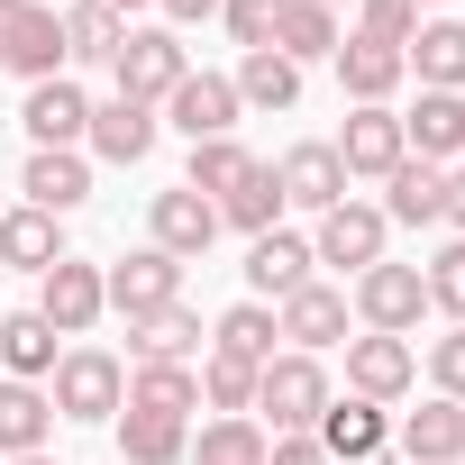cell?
<instances>
[{"label":"cell","mask_w":465,"mask_h":465,"mask_svg":"<svg viewBox=\"0 0 465 465\" xmlns=\"http://www.w3.org/2000/svg\"><path fill=\"white\" fill-rule=\"evenodd\" d=\"M338 392H329V365L320 356H274V365H256V420L274 429V438H302V429H320V411H329Z\"/></svg>","instance_id":"6da1fadb"},{"label":"cell","mask_w":465,"mask_h":465,"mask_svg":"<svg viewBox=\"0 0 465 465\" xmlns=\"http://www.w3.org/2000/svg\"><path fill=\"white\" fill-rule=\"evenodd\" d=\"M46 401H55V420H119L128 365H119L110 347H64L55 374H46Z\"/></svg>","instance_id":"7a4b0ae2"},{"label":"cell","mask_w":465,"mask_h":465,"mask_svg":"<svg viewBox=\"0 0 465 465\" xmlns=\"http://www.w3.org/2000/svg\"><path fill=\"white\" fill-rule=\"evenodd\" d=\"M110 74H119V101L164 110V101H173V83L192 74V55H183V37H173V28H128V46L110 55Z\"/></svg>","instance_id":"3957f363"},{"label":"cell","mask_w":465,"mask_h":465,"mask_svg":"<svg viewBox=\"0 0 465 465\" xmlns=\"http://www.w3.org/2000/svg\"><path fill=\"white\" fill-rule=\"evenodd\" d=\"M101 292H110V311H119V320H155V311H173V302H183V265H173L164 247H137V256L101 265Z\"/></svg>","instance_id":"277c9868"},{"label":"cell","mask_w":465,"mask_h":465,"mask_svg":"<svg viewBox=\"0 0 465 465\" xmlns=\"http://www.w3.org/2000/svg\"><path fill=\"white\" fill-rule=\"evenodd\" d=\"M365 329H383V338H411L420 329V311H429V283H420V265H365L356 274V302H347Z\"/></svg>","instance_id":"5b68a950"},{"label":"cell","mask_w":465,"mask_h":465,"mask_svg":"<svg viewBox=\"0 0 465 465\" xmlns=\"http://www.w3.org/2000/svg\"><path fill=\"white\" fill-rule=\"evenodd\" d=\"M383 238H392V219H383L374 201H338V210H320V228H311V265L365 274V265H383Z\"/></svg>","instance_id":"8992f818"},{"label":"cell","mask_w":465,"mask_h":465,"mask_svg":"<svg viewBox=\"0 0 465 465\" xmlns=\"http://www.w3.org/2000/svg\"><path fill=\"white\" fill-rule=\"evenodd\" d=\"M101 311H110V292H101V265L64 256V265H46V274H37V320H46L55 338H83Z\"/></svg>","instance_id":"52a82bcc"},{"label":"cell","mask_w":465,"mask_h":465,"mask_svg":"<svg viewBox=\"0 0 465 465\" xmlns=\"http://www.w3.org/2000/svg\"><path fill=\"white\" fill-rule=\"evenodd\" d=\"M210 238H219V210H210L192 183H173V192H155V201H146V247H164L173 265L210 256Z\"/></svg>","instance_id":"ba28073f"},{"label":"cell","mask_w":465,"mask_h":465,"mask_svg":"<svg viewBox=\"0 0 465 465\" xmlns=\"http://www.w3.org/2000/svg\"><path fill=\"white\" fill-rule=\"evenodd\" d=\"M19 201H28V210H46V219L83 210V201H92V155H83V146H28Z\"/></svg>","instance_id":"9c48e42d"},{"label":"cell","mask_w":465,"mask_h":465,"mask_svg":"<svg viewBox=\"0 0 465 465\" xmlns=\"http://www.w3.org/2000/svg\"><path fill=\"white\" fill-rule=\"evenodd\" d=\"M347 320H356V311H347V292H338V283H320V274H311V283H302L292 302H274V329L292 338V356L347 347Z\"/></svg>","instance_id":"30bf717a"},{"label":"cell","mask_w":465,"mask_h":465,"mask_svg":"<svg viewBox=\"0 0 465 465\" xmlns=\"http://www.w3.org/2000/svg\"><path fill=\"white\" fill-rule=\"evenodd\" d=\"M411 383H420V356H411V338H383V329L347 338V392H356V401H401Z\"/></svg>","instance_id":"8fae6325"},{"label":"cell","mask_w":465,"mask_h":465,"mask_svg":"<svg viewBox=\"0 0 465 465\" xmlns=\"http://www.w3.org/2000/svg\"><path fill=\"white\" fill-rule=\"evenodd\" d=\"M338 92L356 101V110H392V92L411 83V64H401V46H365V37H338Z\"/></svg>","instance_id":"7c38bea8"},{"label":"cell","mask_w":465,"mask_h":465,"mask_svg":"<svg viewBox=\"0 0 465 465\" xmlns=\"http://www.w3.org/2000/svg\"><path fill=\"white\" fill-rule=\"evenodd\" d=\"M274 183H283V210H338V201H347V164H338L329 137H302V146L274 164Z\"/></svg>","instance_id":"4fadbf2b"},{"label":"cell","mask_w":465,"mask_h":465,"mask_svg":"<svg viewBox=\"0 0 465 465\" xmlns=\"http://www.w3.org/2000/svg\"><path fill=\"white\" fill-rule=\"evenodd\" d=\"M164 119L201 146V137H238V83L228 74H183L173 83V101H164Z\"/></svg>","instance_id":"5bb4252c"},{"label":"cell","mask_w":465,"mask_h":465,"mask_svg":"<svg viewBox=\"0 0 465 465\" xmlns=\"http://www.w3.org/2000/svg\"><path fill=\"white\" fill-rule=\"evenodd\" d=\"M302 283H311V238H292V228L247 238V302H292Z\"/></svg>","instance_id":"9a60e30c"},{"label":"cell","mask_w":465,"mask_h":465,"mask_svg":"<svg viewBox=\"0 0 465 465\" xmlns=\"http://www.w3.org/2000/svg\"><path fill=\"white\" fill-rule=\"evenodd\" d=\"M19 128H28V146H83V128H92V101H83V83H28V101H19Z\"/></svg>","instance_id":"2e32d148"},{"label":"cell","mask_w":465,"mask_h":465,"mask_svg":"<svg viewBox=\"0 0 465 465\" xmlns=\"http://www.w3.org/2000/svg\"><path fill=\"white\" fill-rule=\"evenodd\" d=\"M329 146H338L347 183H356V173H365V183H383V173H392V164L411 155V146H401V119H392V110H347V128H338Z\"/></svg>","instance_id":"e0dca14e"},{"label":"cell","mask_w":465,"mask_h":465,"mask_svg":"<svg viewBox=\"0 0 465 465\" xmlns=\"http://www.w3.org/2000/svg\"><path fill=\"white\" fill-rule=\"evenodd\" d=\"M83 146H92L101 164H146V155H155V110H146V101H92Z\"/></svg>","instance_id":"ac0fdd59"},{"label":"cell","mask_w":465,"mask_h":465,"mask_svg":"<svg viewBox=\"0 0 465 465\" xmlns=\"http://www.w3.org/2000/svg\"><path fill=\"white\" fill-rule=\"evenodd\" d=\"M383 219H392V228H438V219H447V164L401 155V164L383 173Z\"/></svg>","instance_id":"d6986e66"},{"label":"cell","mask_w":465,"mask_h":465,"mask_svg":"<svg viewBox=\"0 0 465 465\" xmlns=\"http://www.w3.org/2000/svg\"><path fill=\"white\" fill-rule=\"evenodd\" d=\"M311 438H320L329 456H347V465H374V456L392 447V420H383V401H356V392H347V401H329V411H320V429H311Z\"/></svg>","instance_id":"ffe728a7"},{"label":"cell","mask_w":465,"mask_h":465,"mask_svg":"<svg viewBox=\"0 0 465 465\" xmlns=\"http://www.w3.org/2000/svg\"><path fill=\"white\" fill-rule=\"evenodd\" d=\"M392 438H401V456H411V465H465V401L429 392V401H420Z\"/></svg>","instance_id":"44dd1931"},{"label":"cell","mask_w":465,"mask_h":465,"mask_svg":"<svg viewBox=\"0 0 465 465\" xmlns=\"http://www.w3.org/2000/svg\"><path fill=\"white\" fill-rule=\"evenodd\" d=\"M46 265H64V219H46V210H0V274H46Z\"/></svg>","instance_id":"7402d4cb"},{"label":"cell","mask_w":465,"mask_h":465,"mask_svg":"<svg viewBox=\"0 0 465 465\" xmlns=\"http://www.w3.org/2000/svg\"><path fill=\"white\" fill-rule=\"evenodd\" d=\"M401 146L420 164H456L465 155V92H420V110L401 119Z\"/></svg>","instance_id":"603a6c76"},{"label":"cell","mask_w":465,"mask_h":465,"mask_svg":"<svg viewBox=\"0 0 465 465\" xmlns=\"http://www.w3.org/2000/svg\"><path fill=\"white\" fill-rule=\"evenodd\" d=\"M401 64L420 74V92H465V19H420Z\"/></svg>","instance_id":"cb8c5ba5"},{"label":"cell","mask_w":465,"mask_h":465,"mask_svg":"<svg viewBox=\"0 0 465 465\" xmlns=\"http://www.w3.org/2000/svg\"><path fill=\"white\" fill-rule=\"evenodd\" d=\"M46 438H55L46 383H10V374H0V456H37Z\"/></svg>","instance_id":"d4e9b609"},{"label":"cell","mask_w":465,"mask_h":465,"mask_svg":"<svg viewBox=\"0 0 465 465\" xmlns=\"http://www.w3.org/2000/svg\"><path fill=\"white\" fill-rule=\"evenodd\" d=\"M10 74H28V83H55V74H64V10H46V0H28V10H19Z\"/></svg>","instance_id":"484cf974"},{"label":"cell","mask_w":465,"mask_h":465,"mask_svg":"<svg viewBox=\"0 0 465 465\" xmlns=\"http://www.w3.org/2000/svg\"><path fill=\"white\" fill-rule=\"evenodd\" d=\"M228 83H238V110H292V101H302V64L274 55V46H247Z\"/></svg>","instance_id":"4316f807"},{"label":"cell","mask_w":465,"mask_h":465,"mask_svg":"<svg viewBox=\"0 0 465 465\" xmlns=\"http://www.w3.org/2000/svg\"><path fill=\"white\" fill-rule=\"evenodd\" d=\"M128 356L137 365H192L201 356V311H155V320H128Z\"/></svg>","instance_id":"83f0119b"},{"label":"cell","mask_w":465,"mask_h":465,"mask_svg":"<svg viewBox=\"0 0 465 465\" xmlns=\"http://www.w3.org/2000/svg\"><path fill=\"white\" fill-rule=\"evenodd\" d=\"M119 456L128 465H183L192 456V420H173V411H119Z\"/></svg>","instance_id":"f1b7e54d"},{"label":"cell","mask_w":465,"mask_h":465,"mask_svg":"<svg viewBox=\"0 0 465 465\" xmlns=\"http://www.w3.org/2000/svg\"><path fill=\"white\" fill-rule=\"evenodd\" d=\"M283 329H274V302H238V311H219V329H210V356H238V365H274L283 347H274Z\"/></svg>","instance_id":"f546056e"},{"label":"cell","mask_w":465,"mask_h":465,"mask_svg":"<svg viewBox=\"0 0 465 465\" xmlns=\"http://www.w3.org/2000/svg\"><path fill=\"white\" fill-rule=\"evenodd\" d=\"M119 411H173V420H192L201 411V365H128V401Z\"/></svg>","instance_id":"4dcf8cb0"},{"label":"cell","mask_w":465,"mask_h":465,"mask_svg":"<svg viewBox=\"0 0 465 465\" xmlns=\"http://www.w3.org/2000/svg\"><path fill=\"white\" fill-rule=\"evenodd\" d=\"M0 374H10V383H46V374H55V329H46L37 311H10V320H0Z\"/></svg>","instance_id":"1f68e13d"},{"label":"cell","mask_w":465,"mask_h":465,"mask_svg":"<svg viewBox=\"0 0 465 465\" xmlns=\"http://www.w3.org/2000/svg\"><path fill=\"white\" fill-rule=\"evenodd\" d=\"M265 447H274V429L265 420H201V438H192V465H265Z\"/></svg>","instance_id":"d6a6232c"},{"label":"cell","mask_w":465,"mask_h":465,"mask_svg":"<svg viewBox=\"0 0 465 465\" xmlns=\"http://www.w3.org/2000/svg\"><path fill=\"white\" fill-rule=\"evenodd\" d=\"M338 10H320V0H283V28H274V55H292V64H320V55H338Z\"/></svg>","instance_id":"836d02e7"},{"label":"cell","mask_w":465,"mask_h":465,"mask_svg":"<svg viewBox=\"0 0 465 465\" xmlns=\"http://www.w3.org/2000/svg\"><path fill=\"white\" fill-rule=\"evenodd\" d=\"M119 46H128L119 10H101V0H74V10H64V64H110Z\"/></svg>","instance_id":"e575fe53"},{"label":"cell","mask_w":465,"mask_h":465,"mask_svg":"<svg viewBox=\"0 0 465 465\" xmlns=\"http://www.w3.org/2000/svg\"><path fill=\"white\" fill-rule=\"evenodd\" d=\"M247 173H256V155H247L238 137H201V146H192V164H183V183H192L201 201H228Z\"/></svg>","instance_id":"d590c367"},{"label":"cell","mask_w":465,"mask_h":465,"mask_svg":"<svg viewBox=\"0 0 465 465\" xmlns=\"http://www.w3.org/2000/svg\"><path fill=\"white\" fill-rule=\"evenodd\" d=\"M219 210V228H247V238H265V228L283 219V183H274V164H256L238 192H228V201H210Z\"/></svg>","instance_id":"8d00e7d4"},{"label":"cell","mask_w":465,"mask_h":465,"mask_svg":"<svg viewBox=\"0 0 465 465\" xmlns=\"http://www.w3.org/2000/svg\"><path fill=\"white\" fill-rule=\"evenodd\" d=\"M201 411L210 420H256V365H238V356H201Z\"/></svg>","instance_id":"74e56055"},{"label":"cell","mask_w":465,"mask_h":465,"mask_svg":"<svg viewBox=\"0 0 465 465\" xmlns=\"http://www.w3.org/2000/svg\"><path fill=\"white\" fill-rule=\"evenodd\" d=\"M347 37H365V46H411L420 37V10L411 0H356V28Z\"/></svg>","instance_id":"f35d334b"},{"label":"cell","mask_w":465,"mask_h":465,"mask_svg":"<svg viewBox=\"0 0 465 465\" xmlns=\"http://www.w3.org/2000/svg\"><path fill=\"white\" fill-rule=\"evenodd\" d=\"M420 283H429V311H447V320L465 329V238H456V247H438Z\"/></svg>","instance_id":"ab89813d"},{"label":"cell","mask_w":465,"mask_h":465,"mask_svg":"<svg viewBox=\"0 0 465 465\" xmlns=\"http://www.w3.org/2000/svg\"><path fill=\"white\" fill-rule=\"evenodd\" d=\"M219 19H228V37H238V46H274L283 0H219Z\"/></svg>","instance_id":"60d3db41"},{"label":"cell","mask_w":465,"mask_h":465,"mask_svg":"<svg viewBox=\"0 0 465 465\" xmlns=\"http://www.w3.org/2000/svg\"><path fill=\"white\" fill-rule=\"evenodd\" d=\"M429 383H438L447 401H465V329H447V338H429Z\"/></svg>","instance_id":"b9f144b4"},{"label":"cell","mask_w":465,"mask_h":465,"mask_svg":"<svg viewBox=\"0 0 465 465\" xmlns=\"http://www.w3.org/2000/svg\"><path fill=\"white\" fill-rule=\"evenodd\" d=\"M265 465H338V456H329V447L302 429V438H274V447H265Z\"/></svg>","instance_id":"7bdbcfd3"},{"label":"cell","mask_w":465,"mask_h":465,"mask_svg":"<svg viewBox=\"0 0 465 465\" xmlns=\"http://www.w3.org/2000/svg\"><path fill=\"white\" fill-rule=\"evenodd\" d=\"M164 19H173V28H192V19H219V0H164Z\"/></svg>","instance_id":"ee69618b"},{"label":"cell","mask_w":465,"mask_h":465,"mask_svg":"<svg viewBox=\"0 0 465 465\" xmlns=\"http://www.w3.org/2000/svg\"><path fill=\"white\" fill-rule=\"evenodd\" d=\"M447 228H456V238H465V164L447 173Z\"/></svg>","instance_id":"f6af8a7d"},{"label":"cell","mask_w":465,"mask_h":465,"mask_svg":"<svg viewBox=\"0 0 465 465\" xmlns=\"http://www.w3.org/2000/svg\"><path fill=\"white\" fill-rule=\"evenodd\" d=\"M19 10H28V0H0V64H10V37H19Z\"/></svg>","instance_id":"bcb514c9"},{"label":"cell","mask_w":465,"mask_h":465,"mask_svg":"<svg viewBox=\"0 0 465 465\" xmlns=\"http://www.w3.org/2000/svg\"><path fill=\"white\" fill-rule=\"evenodd\" d=\"M101 10H119V19H128V10H146V0H101Z\"/></svg>","instance_id":"7dc6e473"},{"label":"cell","mask_w":465,"mask_h":465,"mask_svg":"<svg viewBox=\"0 0 465 465\" xmlns=\"http://www.w3.org/2000/svg\"><path fill=\"white\" fill-rule=\"evenodd\" d=\"M10 465H55V456H46V447H37V456H10Z\"/></svg>","instance_id":"c3c4849f"},{"label":"cell","mask_w":465,"mask_h":465,"mask_svg":"<svg viewBox=\"0 0 465 465\" xmlns=\"http://www.w3.org/2000/svg\"><path fill=\"white\" fill-rule=\"evenodd\" d=\"M411 10H438V0H411Z\"/></svg>","instance_id":"681fc988"},{"label":"cell","mask_w":465,"mask_h":465,"mask_svg":"<svg viewBox=\"0 0 465 465\" xmlns=\"http://www.w3.org/2000/svg\"><path fill=\"white\" fill-rule=\"evenodd\" d=\"M320 10H338V0H320Z\"/></svg>","instance_id":"f907efd6"}]
</instances>
